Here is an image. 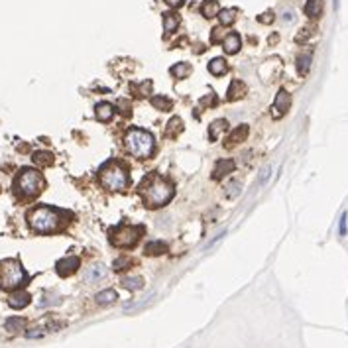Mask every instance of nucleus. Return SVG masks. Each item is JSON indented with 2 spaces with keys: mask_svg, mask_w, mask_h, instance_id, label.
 <instances>
[{
  "mask_svg": "<svg viewBox=\"0 0 348 348\" xmlns=\"http://www.w3.org/2000/svg\"><path fill=\"white\" fill-rule=\"evenodd\" d=\"M173 185L164 179L157 173H150L148 177H144L140 183V199L148 209H160L166 207L167 203L173 199Z\"/></svg>",
  "mask_w": 348,
  "mask_h": 348,
  "instance_id": "obj_1",
  "label": "nucleus"
},
{
  "mask_svg": "<svg viewBox=\"0 0 348 348\" xmlns=\"http://www.w3.org/2000/svg\"><path fill=\"white\" fill-rule=\"evenodd\" d=\"M124 146L130 155H134L138 160H148L155 150V138L151 132L144 130V128H130L124 136Z\"/></svg>",
  "mask_w": 348,
  "mask_h": 348,
  "instance_id": "obj_2",
  "label": "nucleus"
},
{
  "mask_svg": "<svg viewBox=\"0 0 348 348\" xmlns=\"http://www.w3.org/2000/svg\"><path fill=\"white\" fill-rule=\"evenodd\" d=\"M46 187V181L40 171L36 169H22L14 179V193L20 199L38 197Z\"/></svg>",
  "mask_w": 348,
  "mask_h": 348,
  "instance_id": "obj_3",
  "label": "nucleus"
},
{
  "mask_svg": "<svg viewBox=\"0 0 348 348\" xmlns=\"http://www.w3.org/2000/svg\"><path fill=\"white\" fill-rule=\"evenodd\" d=\"M28 225L40 234L55 232L61 225V212L51 207H36L28 214Z\"/></svg>",
  "mask_w": 348,
  "mask_h": 348,
  "instance_id": "obj_4",
  "label": "nucleus"
},
{
  "mask_svg": "<svg viewBox=\"0 0 348 348\" xmlns=\"http://www.w3.org/2000/svg\"><path fill=\"white\" fill-rule=\"evenodd\" d=\"M28 281V273L18 260H2L0 262V288L6 291L20 289Z\"/></svg>",
  "mask_w": 348,
  "mask_h": 348,
  "instance_id": "obj_5",
  "label": "nucleus"
},
{
  "mask_svg": "<svg viewBox=\"0 0 348 348\" xmlns=\"http://www.w3.org/2000/svg\"><path fill=\"white\" fill-rule=\"evenodd\" d=\"M99 177H101L103 187L108 189V191H124V189L130 185L128 169L122 166L120 162H116V160L110 162V164H106V166L101 169Z\"/></svg>",
  "mask_w": 348,
  "mask_h": 348,
  "instance_id": "obj_6",
  "label": "nucleus"
},
{
  "mask_svg": "<svg viewBox=\"0 0 348 348\" xmlns=\"http://www.w3.org/2000/svg\"><path fill=\"white\" fill-rule=\"evenodd\" d=\"M142 228L130 227V225H122L110 230V244L116 248H134L138 240L142 238Z\"/></svg>",
  "mask_w": 348,
  "mask_h": 348,
  "instance_id": "obj_7",
  "label": "nucleus"
},
{
  "mask_svg": "<svg viewBox=\"0 0 348 348\" xmlns=\"http://www.w3.org/2000/svg\"><path fill=\"white\" fill-rule=\"evenodd\" d=\"M289 106H291V94L286 89H279L277 94H275V101H273L272 116L273 118H281L289 110Z\"/></svg>",
  "mask_w": 348,
  "mask_h": 348,
  "instance_id": "obj_8",
  "label": "nucleus"
},
{
  "mask_svg": "<svg viewBox=\"0 0 348 348\" xmlns=\"http://www.w3.org/2000/svg\"><path fill=\"white\" fill-rule=\"evenodd\" d=\"M79 266H81V260L79 258L67 256L55 264V270H57V273H59L61 277H67V275H73L79 270Z\"/></svg>",
  "mask_w": 348,
  "mask_h": 348,
  "instance_id": "obj_9",
  "label": "nucleus"
},
{
  "mask_svg": "<svg viewBox=\"0 0 348 348\" xmlns=\"http://www.w3.org/2000/svg\"><path fill=\"white\" fill-rule=\"evenodd\" d=\"M246 92H248L246 83H244V81H240V79H234V81L230 83V87H228L227 99L230 101V103H236V101L244 99V94H246Z\"/></svg>",
  "mask_w": 348,
  "mask_h": 348,
  "instance_id": "obj_10",
  "label": "nucleus"
},
{
  "mask_svg": "<svg viewBox=\"0 0 348 348\" xmlns=\"http://www.w3.org/2000/svg\"><path fill=\"white\" fill-rule=\"evenodd\" d=\"M106 275H108V272H106L105 266L103 264H94V266H91L85 272V281L87 283H99V281L106 279Z\"/></svg>",
  "mask_w": 348,
  "mask_h": 348,
  "instance_id": "obj_11",
  "label": "nucleus"
},
{
  "mask_svg": "<svg viewBox=\"0 0 348 348\" xmlns=\"http://www.w3.org/2000/svg\"><path fill=\"white\" fill-rule=\"evenodd\" d=\"M234 167H236V164L232 162V160H218L216 162V166H214V171H212V179H223V177H227L228 173H232L234 171Z\"/></svg>",
  "mask_w": 348,
  "mask_h": 348,
  "instance_id": "obj_12",
  "label": "nucleus"
},
{
  "mask_svg": "<svg viewBox=\"0 0 348 348\" xmlns=\"http://www.w3.org/2000/svg\"><path fill=\"white\" fill-rule=\"evenodd\" d=\"M248 132H250V128H248V124H240V126H236L232 132H230V136H228L227 140V146L230 148V146H236V144H242L244 140L248 138Z\"/></svg>",
  "mask_w": 348,
  "mask_h": 348,
  "instance_id": "obj_13",
  "label": "nucleus"
},
{
  "mask_svg": "<svg viewBox=\"0 0 348 348\" xmlns=\"http://www.w3.org/2000/svg\"><path fill=\"white\" fill-rule=\"evenodd\" d=\"M30 293L28 291H14L10 297H8V305L12 309H24L28 303H30Z\"/></svg>",
  "mask_w": 348,
  "mask_h": 348,
  "instance_id": "obj_14",
  "label": "nucleus"
},
{
  "mask_svg": "<svg viewBox=\"0 0 348 348\" xmlns=\"http://www.w3.org/2000/svg\"><path fill=\"white\" fill-rule=\"evenodd\" d=\"M94 116H97V120H101V122L112 120V116H114V106L110 105V103H99V105L94 106Z\"/></svg>",
  "mask_w": 348,
  "mask_h": 348,
  "instance_id": "obj_15",
  "label": "nucleus"
},
{
  "mask_svg": "<svg viewBox=\"0 0 348 348\" xmlns=\"http://www.w3.org/2000/svg\"><path fill=\"white\" fill-rule=\"evenodd\" d=\"M223 49L230 55L238 53L240 51V36L238 34H227L225 40H223Z\"/></svg>",
  "mask_w": 348,
  "mask_h": 348,
  "instance_id": "obj_16",
  "label": "nucleus"
},
{
  "mask_svg": "<svg viewBox=\"0 0 348 348\" xmlns=\"http://www.w3.org/2000/svg\"><path fill=\"white\" fill-rule=\"evenodd\" d=\"M183 132V120L179 118V116H173L171 120L167 122L166 126V132H164V136L169 138V140H175V138L179 136Z\"/></svg>",
  "mask_w": 348,
  "mask_h": 348,
  "instance_id": "obj_17",
  "label": "nucleus"
},
{
  "mask_svg": "<svg viewBox=\"0 0 348 348\" xmlns=\"http://www.w3.org/2000/svg\"><path fill=\"white\" fill-rule=\"evenodd\" d=\"M167 250H169V246L164 240H153V242L146 244V248H144L146 256H162V254H166Z\"/></svg>",
  "mask_w": 348,
  "mask_h": 348,
  "instance_id": "obj_18",
  "label": "nucleus"
},
{
  "mask_svg": "<svg viewBox=\"0 0 348 348\" xmlns=\"http://www.w3.org/2000/svg\"><path fill=\"white\" fill-rule=\"evenodd\" d=\"M209 71H211L212 75L216 77H223L228 73V63L223 57H214V59H211V63H209Z\"/></svg>",
  "mask_w": 348,
  "mask_h": 348,
  "instance_id": "obj_19",
  "label": "nucleus"
},
{
  "mask_svg": "<svg viewBox=\"0 0 348 348\" xmlns=\"http://www.w3.org/2000/svg\"><path fill=\"white\" fill-rule=\"evenodd\" d=\"M31 160H34V164L40 167H49L51 164H53V153L51 151H36L34 155H31Z\"/></svg>",
  "mask_w": 348,
  "mask_h": 348,
  "instance_id": "obj_20",
  "label": "nucleus"
},
{
  "mask_svg": "<svg viewBox=\"0 0 348 348\" xmlns=\"http://www.w3.org/2000/svg\"><path fill=\"white\" fill-rule=\"evenodd\" d=\"M151 106H153L155 110H160V112H169V110L173 108V103L167 99L166 94H155V97L151 99Z\"/></svg>",
  "mask_w": 348,
  "mask_h": 348,
  "instance_id": "obj_21",
  "label": "nucleus"
},
{
  "mask_svg": "<svg viewBox=\"0 0 348 348\" xmlns=\"http://www.w3.org/2000/svg\"><path fill=\"white\" fill-rule=\"evenodd\" d=\"M227 128H228V122L225 120V118H218V120L211 122V126H209V138H211L212 142H214V140L220 136V134H223Z\"/></svg>",
  "mask_w": 348,
  "mask_h": 348,
  "instance_id": "obj_22",
  "label": "nucleus"
},
{
  "mask_svg": "<svg viewBox=\"0 0 348 348\" xmlns=\"http://www.w3.org/2000/svg\"><path fill=\"white\" fill-rule=\"evenodd\" d=\"M4 327H6V331H8V333H20V331H24V329H26V319L24 317H10L6 323H4Z\"/></svg>",
  "mask_w": 348,
  "mask_h": 348,
  "instance_id": "obj_23",
  "label": "nucleus"
},
{
  "mask_svg": "<svg viewBox=\"0 0 348 348\" xmlns=\"http://www.w3.org/2000/svg\"><path fill=\"white\" fill-rule=\"evenodd\" d=\"M305 14L309 16V18H319V16L323 14V0H307Z\"/></svg>",
  "mask_w": 348,
  "mask_h": 348,
  "instance_id": "obj_24",
  "label": "nucleus"
},
{
  "mask_svg": "<svg viewBox=\"0 0 348 348\" xmlns=\"http://www.w3.org/2000/svg\"><path fill=\"white\" fill-rule=\"evenodd\" d=\"M94 299H97L99 305H112V303L118 299V293H116L114 289H105V291H101Z\"/></svg>",
  "mask_w": 348,
  "mask_h": 348,
  "instance_id": "obj_25",
  "label": "nucleus"
},
{
  "mask_svg": "<svg viewBox=\"0 0 348 348\" xmlns=\"http://www.w3.org/2000/svg\"><path fill=\"white\" fill-rule=\"evenodd\" d=\"M216 10H218V0H205L201 4V14L205 18H214Z\"/></svg>",
  "mask_w": 348,
  "mask_h": 348,
  "instance_id": "obj_26",
  "label": "nucleus"
},
{
  "mask_svg": "<svg viewBox=\"0 0 348 348\" xmlns=\"http://www.w3.org/2000/svg\"><path fill=\"white\" fill-rule=\"evenodd\" d=\"M122 288L130 289V291H138V289H142V286H144V279L142 277H130V275H126V277H122Z\"/></svg>",
  "mask_w": 348,
  "mask_h": 348,
  "instance_id": "obj_27",
  "label": "nucleus"
},
{
  "mask_svg": "<svg viewBox=\"0 0 348 348\" xmlns=\"http://www.w3.org/2000/svg\"><path fill=\"white\" fill-rule=\"evenodd\" d=\"M179 26V16L173 12H166L164 14V30L166 31H175Z\"/></svg>",
  "mask_w": 348,
  "mask_h": 348,
  "instance_id": "obj_28",
  "label": "nucleus"
},
{
  "mask_svg": "<svg viewBox=\"0 0 348 348\" xmlns=\"http://www.w3.org/2000/svg\"><path fill=\"white\" fill-rule=\"evenodd\" d=\"M309 69H311V53H301L297 57V71H299V75L305 77L309 73Z\"/></svg>",
  "mask_w": 348,
  "mask_h": 348,
  "instance_id": "obj_29",
  "label": "nucleus"
},
{
  "mask_svg": "<svg viewBox=\"0 0 348 348\" xmlns=\"http://www.w3.org/2000/svg\"><path fill=\"white\" fill-rule=\"evenodd\" d=\"M169 73L175 77V79H185V77L191 73V67H189L187 63H177V65H173V67L169 69Z\"/></svg>",
  "mask_w": 348,
  "mask_h": 348,
  "instance_id": "obj_30",
  "label": "nucleus"
},
{
  "mask_svg": "<svg viewBox=\"0 0 348 348\" xmlns=\"http://www.w3.org/2000/svg\"><path fill=\"white\" fill-rule=\"evenodd\" d=\"M234 20H236V12L230 10V8H225V10L218 12V22H220L223 26H230Z\"/></svg>",
  "mask_w": 348,
  "mask_h": 348,
  "instance_id": "obj_31",
  "label": "nucleus"
},
{
  "mask_svg": "<svg viewBox=\"0 0 348 348\" xmlns=\"http://www.w3.org/2000/svg\"><path fill=\"white\" fill-rule=\"evenodd\" d=\"M240 187H242V185H240L238 181H232L230 185H228L227 195H228V197H238V195H240V191H242Z\"/></svg>",
  "mask_w": 348,
  "mask_h": 348,
  "instance_id": "obj_32",
  "label": "nucleus"
},
{
  "mask_svg": "<svg viewBox=\"0 0 348 348\" xmlns=\"http://www.w3.org/2000/svg\"><path fill=\"white\" fill-rule=\"evenodd\" d=\"M132 264H134V262H132L130 258H120V260L114 262V270L120 272V270H126V266H132Z\"/></svg>",
  "mask_w": 348,
  "mask_h": 348,
  "instance_id": "obj_33",
  "label": "nucleus"
},
{
  "mask_svg": "<svg viewBox=\"0 0 348 348\" xmlns=\"http://www.w3.org/2000/svg\"><path fill=\"white\" fill-rule=\"evenodd\" d=\"M218 105V99L214 94H207L203 101H201V106H216Z\"/></svg>",
  "mask_w": 348,
  "mask_h": 348,
  "instance_id": "obj_34",
  "label": "nucleus"
},
{
  "mask_svg": "<svg viewBox=\"0 0 348 348\" xmlns=\"http://www.w3.org/2000/svg\"><path fill=\"white\" fill-rule=\"evenodd\" d=\"M150 89H151V81H144V85L138 87V92H140V97H146V94H150Z\"/></svg>",
  "mask_w": 348,
  "mask_h": 348,
  "instance_id": "obj_35",
  "label": "nucleus"
},
{
  "mask_svg": "<svg viewBox=\"0 0 348 348\" xmlns=\"http://www.w3.org/2000/svg\"><path fill=\"white\" fill-rule=\"evenodd\" d=\"M262 24H272L273 22V12H264V14H260V18H258Z\"/></svg>",
  "mask_w": 348,
  "mask_h": 348,
  "instance_id": "obj_36",
  "label": "nucleus"
},
{
  "mask_svg": "<svg viewBox=\"0 0 348 348\" xmlns=\"http://www.w3.org/2000/svg\"><path fill=\"white\" fill-rule=\"evenodd\" d=\"M338 232H340V236H346V212H342V216H340V227H338Z\"/></svg>",
  "mask_w": 348,
  "mask_h": 348,
  "instance_id": "obj_37",
  "label": "nucleus"
},
{
  "mask_svg": "<svg viewBox=\"0 0 348 348\" xmlns=\"http://www.w3.org/2000/svg\"><path fill=\"white\" fill-rule=\"evenodd\" d=\"M270 179V167L266 166L264 169H262V175H260V183H266Z\"/></svg>",
  "mask_w": 348,
  "mask_h": 348,
  "instance_id": "obj_38",
  "label": "nucleus"
},
{
  "mask_svg": "<svg viewBox=\"0 0 348 348\" xmlns=\"http://www.w3.org/2000/svg\"><path fill=\"white\" fill-rule=\"evenodd\" d=\"M166 2L169 4V6H171V8H179L185 0H166Z\"/></svg>",
  "mask_w": 348,
  "mask_h": 348,
  "instance_id": "obj_39",
  "label": "nucleus"
},
{
  "mask_svg": "<svg viewBox=\"0 0 348 348\" xmlns=\"http://www.w3.org/2000/svg\"><path fill=\"white\" fill-rule=\"evenodd\" d=\"M291 20H293V12H291V10H286V12H283V22H291Z\"/></svg>",
  "mask_w": 348,
  "mask_h": 348,
  "instance_id": "obj_40",
  "label": "nucleus"
}]
</instances>
